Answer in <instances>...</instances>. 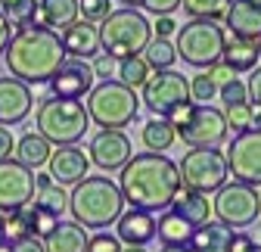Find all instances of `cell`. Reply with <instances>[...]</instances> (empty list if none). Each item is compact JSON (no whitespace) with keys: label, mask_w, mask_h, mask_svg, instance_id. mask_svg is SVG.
<instances>
[{"label":"cell","mask_w":261,"mask_h":252,"mask_svg":"<svg viewBox=\"0 0 261 252\" xmlns=\"http://www.w3.org/2000/svg\"><path fill=\"white\" fill-rule=\"evenodd\" d=\"M249 252H261V246H258V243H255V246H252V249H249Z\"/></svg>","instance_id":"680465c9"},{"label":"cell","mask_w":261,"mask_h":252,"mask_svg":"<svg viewBox=\"0 0 261 252\" xmlns=\"http://www.w3.org/2000/svg\"><path fill=\"white\" fill-rule=\"evenodd\" d=\"M90 128V115L81 100H62V97H44L38 103V134L47 137L53 146H69L84 140Z\"/></svg>","instance_id":"5b68a950"},{"label":"cell","mask_w":261,"mask_h":252,"mask_svg":"<svg viewBox=\"0 0 261 252\" xmlns=\"http://www.w3.org/2000/svg\"><path fill=\"white\" fill-rule=\"evenodd\" d=\"M0 243H7V234H4V215H0Z\"/></svg>","instance_id":"db71d44e"},{"label":"cell","mask_w":261,"mask_h":252,"mask_svg":"<svg viewBox=\"0 0 261 252\" xmlns=\"http://www.w3.org/2000/svg\"><path fill=\"white\" fill-rule=\"evenodd\" d=\"M112 13V0H78V16L84 22H103Z\"/></svg>","instance_id":"74e56055"},{"label":"cell","mask_w":261,"mask_h":252,"mask_svg":"<svg viewBox=\"0 0 261 252\" xmlns=\"http://www.w3.org/2000/svg\"><path fill=\"white\" fill-rule=\"evenodd\" d=\"M218 97L224 106H237V103H249V90H246V81L233 78V81H227L218 87Z\"/></svg>","instance_id":"f35d334b"},{"label":"cell","mask_w":261,"mask_h":252,"mask_svg":"<svg viewBox=\"0 0 261 252\" xmlns=\"http://www.w3.org/2000/svg\"><path fill=\"white\" fill-rule=\"evenodd\" d=\"M93 69L87 59H75V56H65L62 66L53 72V78L47 81L50 84V93L53 97H62V100H84L90 87H93Z\"/></svg>","instance_id":"5bb4252c"},{"label":"cell","mask_w":261,"mask_h":252,"mask_svg":"<svg viewBox=\"0 0 261 252\" xmlns=\"http://www.w3.org/2000/svg\"><path fill=\"white\" fill-rule=\"evenodd\" d=\"M221 62L230 72H252L258 66V47H255V41H240V38L227 35V47H224Z\"/></svg>","instance_id":"4316f807"},{"label":"cell","mask_w":261,"mask_h":252,"mask_svg":"<svg viewBox=\"0 0 261 252\" xmlns=\"http://www.w3.org/2000/svg\"><path fill=\"white\" fill-rule=\"evenodd\" d=\"M84 252H121V243L115 234H106V231H96L87 237V249Z\"/></svg>","instance_id":"ab89813d"},{"label":"cell","mask_w":261,"mask_h":252,"mask_svg":"<svg viewBox=\"0 0 261 252\" xmlns=\"http://www.w3.org/2000/svg\"><path fill=\"white\" fill-rule=\"evenodd\" d=\"M121 252H146L143 246H127V249H121Z\"/></svg>","instance_id":"11a10c76"},{"label":"cell","mask_w":261,"mask_h":252,"mask_svg":"<svg viewBox=\"0 0 261 252\" xmlns=\"http://www.w3.org/2000/svg\"><path fill=\"white\" fill-rule=\"evenodd\" d=\"M162 252H193V249H190V246H165Z\"/></svg>","instance_id":"816d5d0a"},{"label":"cell","mask_w":261,"mask_h":252,"mask_svg":"<svg viewBox=\"0 0 261 252\" xmlns=\"http://www.w3.org/2000/svg\"><path fill=\"white\" fill-rule=\"evenodd\" d=\"M143 10H149L152 16H174V10L180 7V0H143Z\"/></svg>","instance_id":"b9f144b4"},{"label":"cell","mask_w":261,"mask_h":252,"mask_svg":"<svg viewBox=\"0 0 261 252\" xmlns=\"http://www.w3.org/2000/svg\"><path fill=\"white\" fill-rule=\"evenodd\" d=\"M252 112H255V106H252V103H237V106H227V112H224L227 128H233L237 134H240V131H249V128H252Z\"/></svg>","instance_id":"8d00e7d4"},{"label":"cell","mask_w":261,"mask_h":252,"mask_svg":"<svg viewBox=\"0 0 261 252\" xmlns=\"http://www.w3.org/2000/svg\"><path fill=\"white\" fill-rule=\"evenodd\" d=\"M4 234H7V243H16V240H25L31 237V228H28V206L4 215Z\"/></svg>","instance_id":"e575fe53"},{"label":"cell","mask_w":261,"mask_h":252,"mask_svg":"<svg viewBox=\"0 0 261 252\" xmlns=\"http://www.w3.org/2000/svg\"><path fill=\"white\" fill-rule=\"evenodd\" d=\"M208 75H212V81H215L218 87H221V84H227V81H233V78H237V72H230V69H227V66H224V62H215V66L208 69Z\"/></svg>","instance_id":"7dc6e473"},{"label":"cell","mask_w":261,"mask_h":252,"mask_svg":"<svg viewBox=\"0 0 261 252\" xmlns=\"http://www.w3.org/2000/svg\"><path fill=\"white\" fill-rule=\"evenodd\" d=\"M47 174L53 178V184L59 187H75L78 181L87 178V168H90V159L84 156V149L78 143H69V146H56L47 159Z\"/></svg>","instance_id":"2e32d148"},{"label":"cell","mask_w":261,"mask_h":252,"mask_svg":"<svg viewBox=\"0 0 261 252\" xmlns=\"http://www.w3.org/2000/svg\"><path fill=\"white\" fill-rule=\"evenodd\" d=\"M171 212H177L180 218H187V221L196 228V224L208 221L212 203H208L205 193H196V190H190V187H180L177 196H174V203H171Z\"/></svg>","instance_id":"d4e9b609"},{"label":"cell","mask_w":261,"mask_h":252,"mask_svg":"<svg viewBox=\"0 0 261 252\" xmlns=\"http://www.w3.org/2000/svg\"><path fill=\"white\" fill-rule=\"evenodd\" d=\"M227 171H230L240 184L261 187V131L249 128L240 131L230 146H227Z\"/></svg>","instance_id":"7c38bea8"},{"label":"cell","mask_w":261,"mask_h":252,"mask_svg":"<svg viewBox=\"0 0 261 252\" xmlns=\"http://www.w3.org/2000/svg\"><path fill=\"white\" fill-rule=\"evenodd\" d=\"M115 237L124 246H146L155 240V215L143 209H127L115 221Z\"/></svg>","instance_id":"d6986e66"},{"label":"cell","mask_w":261,"mask_h":252,"mask_svg":"<svg viewBox=\"0 0 261 252\" xmlns=\"http://www.w3.org/2000/svg\"><path fill=\"white\" fill-rule=\"evenodd\" d=\"M0 13L10 19V25H31L38 19V0H0Z\"/></svg>","instance_id":"4dcf8cb0"},{"label":"cell","mask_w":261,"mask_h":252,"mask_svg":"<svg viewBox=\"0 0 261 252\" xmlns=\"http://www.w3.org/2000/svg\"><path fill=\"white\" fill-rule=\"evenodd\" d=\"M115 66H118V59L100 53V56H93L90 62V69H93V78H103V81H112L115 78Z\"/></svg>","instance_id":"60d3db41"},{"label":"cell","mask_w":261,"mask_h":252,"mask_svg":"<svg viewBox=\"0 0 261 252\" xmlns=\"http://www.w3.org/2000/svg\"><path fill=\"white\" fill-rule=\"evenodd\" d=\"M255 47H258V59H261V38H258V41H255Z\"/></svg>","instance_id":"6f0895ef"},{"label":"cell","mask_w":261,"mask_h":252,"mask_svg":"<svg viewBox=\"0 0 261 252\" xmlns=\"http://www.w3.org/2000/svg\"><path fill=\"white\" fill-rule=\"evenodd\" d=\"M69 209L81 228L103 231L118 221V215L124 212V199L112 178H84L69 193Z\"/></svg>","instance_id":"3957f363"},{"label":"cell","mask_w":261,"mask_h":252,"mask_svg":"<svg viewBox=\"0 0 261 252\" xmlns=\"http://www.w3.org/2000/svg\"><path fill=\"white\" fill-rule=\"evenodd\" d=\"M149 78V66L143 62V56H124L118 59V66H115V81L127 84V87H143V81Z\"/></svg>","instance_id":"f546056e"},{"label":"cell","mask_w":261,"mask_h":252,"mask_svg":"<svg viewBox=\"0 0 261 252\" xmlns=\"http://www.w3.org/2000/svg\"><path fill=\"white\" fill-rule=\"evenodd\" d=\"M35 206H41V209H47V212L62 218V212L69 209V193H65L59 184H47V187H41V190H35Z\"/></svg>","instance_id":"d6a6232c"},{"label":"cell","mask_w":261,"mask_h":252,"mask_svg":"<svg viewBox=\"0 0 261 252\" xmlns=\"http://www.w3.org/2000/svg\"><path fill=\"white\" fill-rule=\"evenodd\" d=\"M174 134L190 146V149H218L230 128H227V118L218 106H193L190 115L174 128Z\"/></svg>","instance_id":"30bf717a"},{"label":"cell","mask_w":261,"mask_h":252,"mask_svg":"<svg viewBox=\"0 0 261 252\" xmlns=\"http://www.w3.org/2000/svg\"><path fill=\"white\" fill-rule=\"evenodd\" d=\"M180 171V184L190 187L196 193H218L227 184L230 171H227V159L218 149H190L184 156V162L177 165Z\"/></svg>","instance_id":"9c48e42d"},{"label":"cell","mask_w":261,"mask_h":252,"mask_svg":"<svg viewBox=\"0 0 261 252\" xmlns=\"http://www.w3.org/2000/svg\"><path fill=\"white\" fill-rule=\"evenodd\" d=\"M96 35H100V50L106 56L124 59V56H140L143 53V47L152 41V25L140 10L121 7V10H112L100 22Z\"/></svg>","instance_id":"277c9868"},{"label":"cell","mask_w":261,"mask_h":252,"mask_svg":"<svg viewBox=\"0 0 261 252\" xmlns=\"http://www.w3.org/2000/svg\"><path fill=\"white\" fill-rule=\"evenodd\" d=\"M59 41H62V50L65 56H75V59H90L100 53V35H96V25L93 22H72L69 28L59 31Z\"/></svg>","instance_id":"ffe728a7"},{"label":"cell","mask_w":261,"mask_h":252,"mask_svg":"<svg viewBox=\"0 0 261 252\" xmlns=\"http://www.w3.org/2000/svg\"><path fill=\"white\" fill-rule=\"evenodd\" d=\"M255 246V237L252 234H246V231H233V237H230V249L227 252H249Z\"/></svg>","instance_id":"f6af8a7d"},{"label":"cell","mask_w":261,"mask_h":252,"mask_svg":"<svg viewBox=\"0 0 261 252\" xmlns=\"http://www.w3.org/2000/svg\"><path fill=\"white\" fill-rule=\"evenodd\" d=\"M252 128H255V131H261V109H255V112H252Z\"/></svg>","instance_id":"f907efd6"},{"label":"cell","mask_w":261,"mask_h":252,"mask_svg":"<svg viewBox=\"0 0 261 252\" xmlns=\"http://www.w3.org/2000/svg\"><path fill=\"white\" fill-rule=\"evenodd\" d=\"M121 4H127V7H130V10H137V7H140V4H143V0H121Z\"/></svg>","instance_id":"f5cc1de1"},{"label":"cell","mask_w":261,"mask_h":252,"mask_svg":"<svg viewBox=\"0 0 261 252\" xmlns=\"http://www.w3.org/2000/svg\"><path fill=\"white\" fill-rule=\"evenodd\" d=\"M215 97H218V84L212 81L208 72L190 78V103H196V106H208Z\"/></svg>","instance_id":"d590c367"},{"label":"cell","mask_w":261,"mask_h":252,"mask_svg":"<svg viewBox=\"0 0 261 252\" xmlns=\"http://www.w3.org/2000/svg\"><path fill=\"white\" fill-rule=\"evenodd\" d=\"M255 4H261V0H255Z\"/></svg>","instance_id":"91938a15"},{"label":"cell","mask_w":261,"mask_h":252,"mask_svg":"<svg viewBox=\"0 0 261 252\" xmlns=\"http://www.w3.org/2000/svg\"><path fill=\"white\" fill-rule=\"evenodd\" d=\"M143 62L149 66V72H159V69H174V62H177L174 41H168V38H152V41L143 47Z\"/></svg>","instance_id":"f1b7e54d"},{"label":"cell","mask_w":261,"mask_h":252,"mask_svg":"<svg viewBox=\"0 0 261 252\" xmlns=\"http://www.w3.org/2000/svg\"><path fill=\"white\" fill-rule=\"evenodd\" d=\"M35 199V171L16 159H0V215H10Z\"/></svg>","instance_id":"4fadbf2b"},{"label":"cell","mask_w":261,"mask_h":252,"mask_svg":"<svg viewBox=\"0 0 261 252\" xmlns=\"http://www.w3.org/2000/svg\"><path fill=\"white\" fill-rule=\"evenodd\" d=\"M246 90H249V103L255 109H261V69H252V78H249Z\"/></svg>","instance_id":"ee69618b"},{"label":"cell","mask_w":261,"mask_h":252,"mask_svg":"<svg viewBox=\"0 0 261 252\" xmlns=\"http://www.w3.org/2000/svg\"><path fill=\"white\" fill-rule=\"evenodd\" d=\"M13 153H16V162H22L25 168L35 171V168H44V165H47L50 153H53V143H50L47 137L35 134V131H28V134H22V137L16 140Z\"/></svg>","instance_id":"cb8c5ba5"},{"label":"cell","mask_w":261,"mask_h":252,"mask_svg":"<svg viewBox=\"0 0 261 252\" xmlns=\"http://www.w3.org/2000/svg\"><path fill=\"white\" fill-rule=\"evenodd\" d=\"M4 59H7L10 75L31 87V84H47L53 78V72L65 59V50L56 31L31 22L13 31V38L4 50Z\"/></svg>","instance_id":"7a4b0ae2"},{"label":"cell","mask_w":261,"mask_h":252,"mask_svg":"<svg viewBox=\"0 0 261 252\" xmlns=\"http://www.w3.org/2000/svg\"><path fill=\"white\" fill-rule=\"evenodd\" d=\"M118 190L121 199L130 203V209L143 212H165L171 209L177 190H180V171L177 162L165 153H137L118 168Z\"/></svg>","instance_id":"6da1fadb"},{"label":"cell","mask_w":261,"mask_h":252,"mask_svg":"<svg viewBox=\"0 0 261 252\" xmlns=\"http://www.w3.org/2000/svg\"><path fill=\"white\" fill-rule=\"evenodd\" d=\"M230 237H233V228H227L221 221H202L196 224L193 234H190V249L193 252H227L230 249Z\"/></svg>","instance_id":"44dd1931"},{"label":"cell","mask_w":261,"mask_h":252,"mask_svg":"<svg viewBox=\"0 0 261 252\" xmlns=\"http://www.w3.org/2000/svg\"><path fill=\"white\" fill-rule=\"evenodd\" d=\"M140 137H143V146H146L149 153H165V149H171V143L177 140L171 121H168V118H159V115H152V118L143 124Z\"/></svg>","instance_id":"83f0119b"},{"label":"cell","mask_w":261,"mask_h":252,"mask_svg":"<svg viewBox=\"0 0 261 252\" xmlns=\"http://www.w3.org/2000/svg\"><path fill=\"white\" fill-rule=\"evenodd\" d=\"M180 7L190 19H224L230 0H180Z\"/></svg>","instance_id":"1f68e13d"},{"label":"cell","mask_w":261,"mask_h":252,"mask_svg":"<svg viewBox=\"0 0 261 252\" xmlns=\"http://www.w3.org/2000/svg\"><path fill=\"white\" fill-rule=\"evenodd\" d=\"M190 100V78H184L180 72L174 69H159V72H149V78L143 81V93H140V103L159 115L165 118L174 106L187 103Z\"/></svg>","instance_id":"8fae6325"},{"label":"cell","mask_w":261,"mask_h":252,"mask_svg":"<svg viewBox=\"0 0 261 252\" xmlns=\"http://www.w3.org/2000/svg\"><path fill=\"white\" fill-rule=\"evenodd\" d=\"M212 212H215V221L243 231V228H252L258 221V215H261V196H258L255 187L233 181V184H224L221 190L215 193Z\"/></svg>","instance_id":"ba28073f"},{"label":"cell","mask_w":261,"mask_h":252,"mask_svg":"<svg viewBox=\"0 0 261 252\" xmlns=\"http://www.w3.org/2000/svg\"><path fill=\"white\" fill-rule=\"evenodd\" d=\"M174 31H177L174 16H155V25H152V35L155 38H171Z\"/></svg>","instance_id":"7bdbcfd3"},{"label":"cell","mask_w":261,"mask_h":252,"mask_svg":"<svg viewBox=\"0 0 261 252\" xmlns=\"http://www.w3.org/2000/svg\"><path fill=\"white\" fill-rule=\"evenodd\" d=\"M227 47V31L215 19H190L177 25V59H184L193 69H212L215 62H221Z\"/></svg>","instance_id":"8992f818"},{"label":"cell","mask_w":261,"mask_h":252,"mask_svg":"<svg viewBox=\"0 0 261 252\" xmlns=\"http://www.w3.org/2000/svg\"><path fill=\"white\" fill-rule=\"evenodd\" d=\"M78 19H81L78 16V0H38V19L35 22L56 31V35Z\"/></svg>","instance_id":"7402d4cb"},{"label":"cell","mask_w":261,"mask_h":252,"mask_svg":"<svg viewBox=\"0 0 261 252\" xmlns=\"http://www.w3.org/2000/svg\"><path fill=\"white\" fill-rule=\"evenodd\" d=\"M10 252H47V249H44V240H38V237H25V240L10 243Z\"/></svg>","instance_id":"bcb514c9"},{"label":"cell","mask_w":261,"mask_h":252,"mask_svg":"<svg viewBox=\"0 0 261 252\" xmlns=\"http://www.w3.org/2000/svg\"><path fill=\"white\" fill-rule=\"evenodd\" d=\"M87 228H81L78 221H56V228L50 231V237L44 240L47 252H84L87 249Z\"/></svg>","instance_id":"603a6c76"},{"label":"cell","mask_w":261,"mask_h":252,"mask_svg":"<svg viewBox=\"0 0 261 252\" xmlns=\"http://www.w3.org/2000/svg\"><path fill=\"white\" fill-rule=\"evenodd\" d=\"M140 112V93L121 81H100L87 93V115L100 128H127Z\"/></svg>","instance_id":"52a82bcc"},{"label":"cell","mask_w":261,"mask_h":252,"mask_svg":"<svg viewBox=\"0 0 261 252\" xmlns=\"http://www.w3.org/2000/svg\"><path fill=\"white\" fill-rule=\"evenodd\" d=\"M0 252H10V243H0Z\"/></svg>","instance_id":"9f6ffc18"},{"label":"cell","mask_w":261,"mask_h":252,"mask_svg":"<svg viewBox=\"0 0 261 252\" xmlns=\"http://www.w3.org/2000/svg\"><path fill=\"white\" fill-rule=\"evenodd\" d=\"M10 38H13V25H10V19L0 13V56H4V50H7V44H10Z\"/></svg>","instance_id":"681fc988"},{"label":"cell","mask_w":261,"mask_h":252,"mask_svg":"<svg viewBox=\"0 0 261 252\" xmlns=\"http://www.w3.org/2000/svg\"><path fill=\"white\" fill-rule=\"evenodd\" d=\"M130 156H134V146H130L127 134L118 131V128H103L100 134H93L87 159L103 171H118Z\"/></svg>","instance_id":"9a60e30c"},{"label":"cell","mask_w":261,"mask_h":252,"mask_svg":"<svg viewBox=\"0 0 261 252\" xmlns=\"http://www.w3.org/2000/svg\"><path fill=\"white\" fill-rule=\"evenodd\" d=\"M56 221H59V215H53V212H47V209H41V206H31V203H28V228H31V237L47 240L50 231L56 228Z\"/></svg>","instance_id":"836d02e7"},{"label":"cell","mask_w":261,"mask_h":252,"mask_svg":"<svg viewBox=\"0 0 261 252\" xmlns=\"http://www.w3.org/2000/svg\"><path fill=\"white\" fill-rule=\"evenodd\" d=\"M224 22H227L224 31H230V38L258 41L261 38V4H255V0H230Z\"/></svg>","instance_id":"ac0fdd59"},{"label":"cell","mask_w":261,"mask_h":252,"mask_svg":"<svg viewBox=\"0 0 261 252\" xmlns=\"http://www.w3.org/2000/svg\"><path fill=\"white\" fill-rule=\"evenodd\" d=\"M190 234H193V224L187 218H180L177 212L165 209L155 221V237L162 240V246H187L190 243Z\"/></svg>","instance_id":"484cf974"},{"label":"cell","mask_w":261,"mask_h":252,"mask_svg":"<svg viewBox=\"0 0 261 252\" xmlns=\"http://www.w3.org/2000/svg\"><path fill=\"white\" fill-rule=\"evenodd\" d=\"M31 109H35V93L28 84H22L19 78H0V124H22Z\"/></svg>","instance_id":"e0dca14e"},{"label":"cell","mask_w":261,"mask_h":252,"mask_svg":"<svg viewBox=\"0 0 261 252\" xmlns=\"http://www.w3.org/2000/svg\"><path fill=\"white\" fill-rule=\"evenodd\" d=\"M13 146H16V140H13V131L0 124V159H10V156H13Z\"/></svg>","instance_id":"c3c4849f"}]
</instances>
